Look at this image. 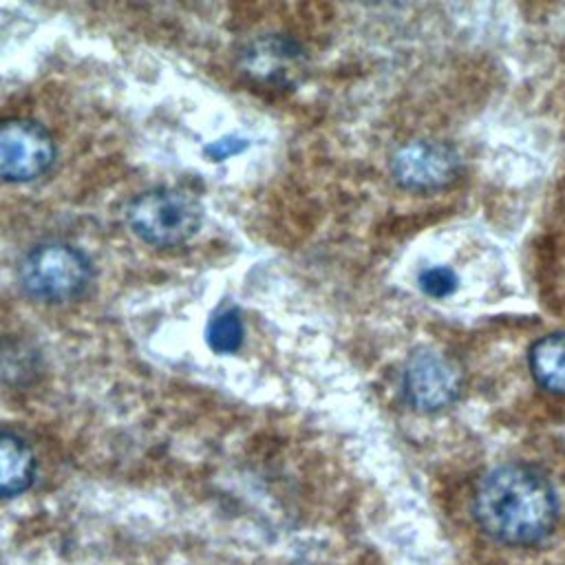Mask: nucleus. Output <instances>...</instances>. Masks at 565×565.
<instances>
[{
  "instance_id": "obj_7",
  "label": "nucleus",
  "mask_w": 565,
  "mask_h": 565,
  "mask_svg": "<svg viewBox=\"0 0 565 565\" xmlns=\"http://www.w3.org/2000/svg\"><path fill=\"white\" fill-rule=\"evenodd\" d=\"M302 49L282 35H263L254 40L241 57L243 73L263 86H294L302 71Z\"/></svg>"
},
{
  "instance_id": "obj_12",
  "label": "nucleus",
  "mask_w": 565,
  "mask_h": 565,
  "mask_svg": "<svg viewBox=\"0 0 565 565\" xmlns=\"http://www.w3.org/2000/svg\"><path fill=\"white\" fill-rule=\"evenodd\" d=\"M247 146L245 139H234V137H223V139H216L212 141L210 146H205V154L214 161H223L236 152H241L243 148Z\"/></svg>"
},
{
  "instance_id": "obj_2",
  "label": "nucleus",
  "mask_w": 565,
  "mask_h": 565,
  "mask_svg": "<svg viewBox=\"0 0 565 565\" xmlns=\"http://www.w3.org/2000/svg\"><path fill=\"white\" fill-rule=\"evenodd\" d=\"M130 230L148 245L174 247L190 241L203 221L194 196L174 188H152L128 205Z\"/></svg>"
},
{
  "instance_id": "obj_6",
  "label": "nucleus",
  "mask_w": 565,
  "mask_h": 565,
  "mask_svg": "<svg viewBox=\"0 0 565 565\" xmlns=\"http://www.w3.org/2000/svg\"><path fill=\"white\" fill-rule=\"evenodd\" d=\"M459 152L435 139L404 143L391 161L393 177L408 190H439L459 177Z\"/></svg>"
},
{
  "instance_id": "obj_11",
  "label": "nucleus",
  "mask_w": 565,
  "mask_h": 565,
  "mask_svg": "<svg viewBox=\"0 0 565 565\" xmlns=\"http://www.w3.org/2000/svg\"><path fill=\"white\" fill-rule=\"evenodd\" d=\"M455 287H457V276L448 267L435 265V267H426L419 274V289L426 296L446 298V296H450L455 291Z\"/></svg>"
},
{
  "instance_id": "obj_1",
  "label": "nucleus",
  "mask_w": 565,
  "mask_h": 565,
  "mask_svg": "<svg viewBox=\"0 0 565 565\" xmlns=\"http://www.w3.org/2000/svg\"><path fill=\"white\" fill-rule=\"evenodd\" d=\"M472 510L481 530L492 539L532 545L552 532L558 501L543 472L525 463H503L481 477Z\"/></svg>"
},
{
  "instance_id": "obj_5",
  "label": "nucleus",
  "mask_w": 565,
  "mask_h": 565,
  "mask_svg": "<svg viewBox=\"0 0 565 565\" xmlns=\"http://www.w3.org/2000/svg\"><path fill=\"white\" fill-rule=\"evenodd\" d=\"M55 159L53 137L31 119L0 121V179L33 181L44 174Z\"/></svg>"
},
{
  "instance_id": "obj_10",
  "label": "nucleus",
  "mask_w": 565,
  "mask_h": 565,
  "mask_svg": "<svg viewBox=\"0 0 565 565\" xmlns=\"http://www.w3.org/2000/svg\"><path fill=\"white\" fill-rule=\"evenodd\" d=\"M205 340L216 353H234L243 344V320L238 309L230 307L216 313L205 331Z\"/></svg>"
},
{
  "instance_id": "obj_3",
  "label": "nucleus",
  "mask_w": 565,
  "mask_h": 565,
  "mask_svg": "<svg viewBox=\"0 0 565 565\" xmlns=\"http://www.w3.org/2000/svg\"><path fill=\"white\" fill-rule=\"evenodd\" d=\"M90 260L73 245L44 243L33 247L20 263V282L40 300H68L79 296L90 280Z\"/></svg>"
},
{
  "instance_id": "obj_9",
  "label": "nucleus",
  "mask_w": 565,
  "mask_h": 565,
  "mask_svg": "<svg viewBox=\"0 0 565 565\" xmlns=\"http://www.w3.org/2000/svg\"><path fill=\"white\" fill-rule=\"evenodd\" d=\"M530 373L550 393L565 395V331L536 340L530 349Z\"/></svg>"
},
{
  "instance_id": "obj_8",
  "label": "nucleus",
  "mask_w": 565,
  "mask_h": 565,
  "mask_svg": "<svg viewBox=\"0 0 565 565\" xmlns=\"http://www.w3.org/2000/svg\"><path fill=\"white\" fill-rule=\"evenodd\" d=\"M35 479V457L29 444L0 430V497H15L24 492Z\"/></svg>"
},
{
  "instance_id": "obj_4",
  "label": "nucleus",
  "mask_w": 565,
  "mask_h": 565,
  "mask_svg": "<svg viewBox=\"0 0 565 565\" xmlns=\"http://www.w3.org/2000/svg\"><path fill=\"white\" fill-rule=\"evenodd\" d=\"M402 388L413 408L435 413L459 397L461 371L450 355L435 349H419L406 360Z\"/></svg>"
}]
</instances>
